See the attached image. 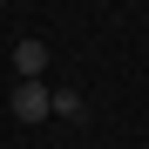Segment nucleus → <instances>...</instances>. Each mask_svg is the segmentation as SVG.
I'll return each mask as SVG.
<instances>
[{
    "label": "nucleus",
    "instance_id": "f03ea898",
    "mask_svg": "<svg viewBox=\"0 0 149 149\" xmlns=\"http://www.w3.org/2000/svg\"><path fill=\"white\" fill-rule=\"evenodd\" d=\"M14 74H20V81H41V74H47V41L41 34L14 41Z\"/></svg>",
    "mask_w": 149,
    "mask_h": 149
},
{
    "label": "nucleus",
    "instance_id": "7ed1b4c3",
    "mask_svg": "<svg viewBox=\"0 0 149 149\" xmlns=\"http://www.w3.org/2000/svg\"><path fill=\"white\" fill-rule=\"evenodd\" d=\"M54 115H61V122H88V102H81L74 88H54Z\"/></svg>",
    "mask_w": 149,
    "mask_h": 149
},
{
    "label": "nucleus",
    "instance_id": "f257e3e1",
    "mask_svg": "<svg viewBox=\"0 0 149 149\" xmlns=\"http://www.w3.org/2000/svg\"><path fill=\"white\" fill-rule=\"evenodd\" d=\"M7 109H14V122H47V115H54V88H47V81H14Z\"/></svg>",
    "mask_w": 149,
    "mask_h": 149
}]
</instances>
